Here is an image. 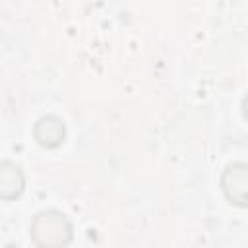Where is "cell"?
Wrapping results in <instances>:
<instances>
[{"instance_id":"1","label":"cell","mask_w":248,"mask_h":248,"mask_svg":"<svg viewBox=\"0 0 248 248\" xmlns=\"http://www.w3.org/2000/svg\"><path fill=\"white\" fill-rule=\"evenodd\" d=\"M29 236L37 248H64L74 240V225L66 213L43 209L33 217Z\"/></svg>"},{"instance_id":"2","label":"cell","mask_w":248,"mask_h":248,"mask_svg":"<svg viewBox=\"0 0 248 248\" xmlns=\"http://www.w3.org/2000/svg\"><path fill=\"white\" fill-rule=\"evenodd\" d=\"M219 186L225 198L236 207H248V163H229L219 178Z\"/></svg>"},{"instance_id":"3","label":"cell","mask_w":248,"mask_h":248,"mask_svg":"<svg viewBox=\"0 0 248 248\" xmlns=\"http://www.w3.org/2000/svg\"><path fill=\"white\" fill-rule=\"evenodd\" d=\"M33 138L41 147L54 149L66 140V122L56 114H43L33 126Z\"/></svg>"},{"instance_id":"4","label":"cell","mask_w":248,"mask_h":248,"mask_svg":"<svg viewBox=\"0 0 248 248\" xmlns=\"http://www.w3.org/2000/svg\"><path fill=\"white\" fill-rule=\"evenodd\" d=\"M25 190V174L19 165L12 161H2L0 163V198L4 202L16 200L23 194Z\"/></svg>"},{"instance_id":"5","label":"cell","mask_w":248,"mask_h":248,"mask_svg":"<svg viewBox=\"0 0 248 248\" xmlns=\"http://www.w3.org/2000/svg\"><path fill=\"white\" fill-rule=\"evenodd\" d=\"M240 108H242V116L248 120V95L242 97V103H240Z\"/></svg>"}]
</instances>
